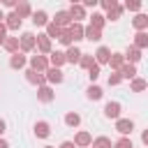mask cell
<instances>
[{
	"label": "cell",
	"mask_w": 148,
	"mask_h": 148,
	"mask_svg": "<svg viewBox=\"0 0 148 148\" xmlns=\"http://www.w3.org/2000/svg\"><path fill=\"white\" fill-rule=\"evenodd\" d=\"M37 99H39L42 104H51V102L56 99L53 88H51V86H39V88H37Z\"/></svg>",
	"instance_id": "obj_7"
},
{
	"label": "cell",
	"mask_w": 148,
	"mask_h": 148,
	"mask_svg": "<svg viewBox=\"0 0 148 148\" xmlns=\"http://www.w3.org/2000/svg\"><path fill=\"white\" fill-rule=\"evenodd\" d=\"M86 97H88L90 102H97V99H102V97H104V90H102L99 86H95V83H90V88L86 90Z\"/></svg>",
	"instance_id": "obj_24"
},
{
	"label": "cell",
	"mask_w": 148,
	"mask_h": 148,
	"mask_svg": "<svg viewBox=\"0 0 148 148\" xmlns=\"http://www.w3.org/2000/svg\"><path fill=\"white\" fill-rule=\"evenodd\" d=\"M92 62H95V60H92V56H88V53H83V56H81V60H79V65H81L83 69H88Z\"/></svg>",
	"instance_id": "obj_40"
},
{
	"label": "cell",
	"mask_w": 148,
	"mask_h": 148,
	"mask_svg": "<svg viewBox=\"0 0 148 148\" xmlns=\"http://www.w3.org/2000/svg\"><path fill=\"white\" fill-rule=\"evenodd\" d=\"M28 65H30L28 69H32V72H39V74H44V72L49 69V58H46V56H39V53H37V56H30V58H28Z\"/></svg>",
	"instance_id": "obj_1"
},
{
	"label": "cell",
	"mask_w": 148,
	"mask_h": 148,
	"mask_svg": "<svg viewBox=\"0 0 148 148\" xmlns=\"http://www.w3.org/2000/svg\"><path fill=\"white\" fill-rule=\"evenodd\" d=\"M118 74H120V79H134L136 76V65H130V62H125L120 69H118Z\"/></svg>",
	"instance_id": "obj_23"
},
{
	"label": "cell",
	"mask_w": 148,
	"mask_h": 148,
	"mask_svg": "<svg viewBox=\"0 0 148 148\" xmlns=\"http://www.w3.org/2000/svg\"><path fill=\"white\" fill-rule=\"evenodd\" d=\"M5 37H7V28H5V23H0V46H2Z\"/></svg>",
	"instance_id": "obj_42"
},
{
	"label": "cell",
	"mask_w": 148,
	"mask_h": 148,
	"mask_svg": "<svg viewBox=\"0 0 148 148\" xmlns=\"http://www.w3.org/2000/svg\"><path fill=\"white\" fill-rule=\"evenodd\" d=\"M90 148H113V143H111L109 136H97V139H92Z\"/></svg>",
	"instance_id": "obj_33"
},
{
	"label": "cell",
	"mask_w": 148,
	"mask_h": 148,
	"mask_svg": "<svg viewBox=\"0 0 148 148\" xmlns=\"http://www.w3.org/2000/svg\"><path fill=\"white\" fill-rule=\"evenodd\" d=\"M67 14H69V18H72V23H81L83 18H86V9L81 7V5H72L69 9H67Z\"/></svg>",
	"instance_id": "obj_12"
},
{
	"label": "cell",
	"mask_w": 148,
	"mask_h": 148,
	"mask_svg": "<svg viewBox=\"0 0 148 148\" xmlns=\"http://www.w3.org/2000/svg\"><path fill=\"white\" fill-rule=\"evenodd\" d=\"M67 30H69V35H72V42H74V44L83 39V25H81V23H72Z\"/></svg>",
	"instance_id": "obj_25"
},
{
	"label": "cell",
	"mask_w": 148,
	"mask_h": 148,
	"mask_svg": "<svg viewBox=\"0 0 148 148\" xmlns=\"http://www.w3.org/2000/svg\"><path fill=\"white\" fill-rule=\"evenodd\" d=\"M44 79H46V83L58 86V83L65 81V74H62V69H53V67H49V69L44 72Z\"/></svg>",
	"instance_id": "obj_6"
},
{
	"label": "cell",
	"mask_w": 148,
	"mask_h": 148,
	"mask_svg": "<svg viewBox=\"0 0 148 148\" xmlns=\"http://www.w3.org/2000/svg\"><path fill=\"white\" fill-rule=\"evenodd\" d=\"M58 42H60L62 46H67V49H69V46H74V42H72V35H69V30H67V28H65V30L60 32V37H58Z\"/></svg>",
	"instance_id": "obj_35"
},
{
	"label": "cell",
	"mask_w": 148,
	"mask_h": 148,
	"mask_svg": "<svg viewBox=\"0 0 148 148\" xmlns=\"http://www.w3.org/2000/svg\"><path fill=\"white\" fill-rule=\"evenodd\" d=\"M21 25H23V21H21L14 12L5 14V28H7V30H14V32H16V30H21Z\"/></svg>",
	"instance_id": "obj_13"
},
{
	"label": "cell",
	"mask_w": 148,
	"mask_h": 148,
	"mask_svg": "<svg viewBox=\"0 0 148 148\" xmlns=\"http://www.w3.org/2000/svg\"><path fill=\"white\" fill-rule=\"evenodd\" d=\"M120 81H123V79H120V74H118V72H113V74L109 76V86H118Z\"/></svg>",
	"instance_id": "obj_41"
},
{
	"label": "cell",
	"mask_w": 148,
	"mask_h": 148,
	"mask_svg": "<svg viewBox=\"0 0 148 148\" xmlns=\"http://www.w3.org/2000/svg\"><path fill=\"white\" fill-rule=\"evenodd\" d=\"M2 49L7 51V53H18V37H5V42H2Z\"/></svg>",
	"instance_id": "obj_22"
},
{
	"label": "cell",
	"mask_w": 148,
	"mask_h": 148,
	"mask_svg": "<svg viewBox=\"0 0 148 148\" xmlns=\"http://www.w3.org/2000/svg\"><path fill=\"white\" fill-rule=\"evenodd\" d=\"M60 32H62V30H60L56 23H51V21H49V25H46V32H44V35L53 42V39H58V37H60Z\"/></svg>",
	"instance_id": "obj_34"
},
{
	"label": "cell",
	"mask_w": 148,
	"mask_h": 148,
	"mask_svg": "<svg viewBox=\"0 0 148 148\" xmlns=\"http://www.w3.org/2000/svg\"><path fill=\"white\" fill-rule=\"evenodd\" d=\"M132 130H134V120H130V118H118L116 120V132L120 136H130Z\"/></svg>",
	"instance_id": "obj_4"
},
{
	"label": "cell",
	"mask_w": 148,
	"mask_h": 148,
	"mask_svg": "<svg viewBox=\"0 0 148 148\" xmlns=\"http://www.w3.org/2000/svg\"><path fill=\"white\" fill-rule=\"evenodd\" d=\"M120 16H123V5L118 2L116 7H111V9H109V12L104 14V21H118Z\"/></svg>",
	"instance_id": "obj_27"
},
{
	"label": "cell",
	"mask_w": 148,
	"mask_h": 148,
	"mask_svg": "<svg viewBox=\"0 0 148 148\" xmlns=\"http://www.w3.org/2000/svg\"><path fill=\"white\" fill-rule=\"evenodd\" d=\"M130 88H132V92H143V90L148 88V81L141 79V76H134L132 83H130Z\"/></svg>",
	"instance_id": "obj_31"
},
{
	"label": "cell",
	"mask_w": 148,
	"mask_h": 148,
	"mask_svg": "<svg viewBox=\"0 0 148 148\" xmlns=\"http://www.w3.org/2000/svg\"><path fill=\"white\" fill-rule=\"evenodd\" d=\"M123 58H125V62L136 65V62L141 60V51H139V49H134V46H127V49H125V53H123Z\"/></svg>",
	"instance_id": "obj_19"
},
{
	"label": "cell",
	"mask_w": 148,
	"mask_h": 148,
	"mask_svg": "<svg viewBox=\"0 0 148 148\" xmlns=\"http://www.w3.org/2000/svg\"><path fill=\"white\" fill-rule=\"evenodd\" d=\"M83 39H88V42H99V39H102V30H95V28L86 25V28H83Z\"/></svg>",
	"instance_id": "obj_26"
},
{
	"label": "cell",
	"mask_w": 148,
	"mask_h": 148,
	"mask_svg": "<svg viewBox=\"0 0 148 148\" xmlns=\"http://www.w3.org/2000/svg\"><path fill=\"white\" fill-rule=\"evenodd\" d=\"M109 58H111V49L109 46H99L97 51H95V56H92V60L102 67V65H109Z\"/></svg>",
	"instance_id": "obj_10"
},
{
	"label": "cell",
	"mask_w": 148,
	"mask_h": 148,
	"mask_svg": "<svg viewBox=\"0 0 148 148\" xmlns=\"http://www.w3.org/2000/svg\"><path fill=\"white\" fill-rule=\"evenodd\" d=\"M123 65H125V58H123V53H111V58H109V67H111L113 72H118Z\"/></svg>",
	"instance_id": "obj_30"
},
{
	"label": "cell",
	"mask_w": 148,
	"mask_h": 148,
	"mask_svg": "<svg viewBox=\"0 0 148 148\" xmlns=\"http://www.w3.org/2000/svg\"><path fill=\"white\" fill-rule=\"evenodd\" d=\"M35 44H37V37H35L32 32H23V35L18 37V51H21V53L35 51Z\"/></svg>",
	"instance_id": "obj_2"
},
{
	"label": "cell",
	"mask_w": 148,
	"mask_h": 148,
	"mask_svg": "<svg viewBox=\"0 0 148 148\" xmlns=\"http://www.w3.org/2000/svg\"><path fill=\"white\" fill-rule=\"evenodd\" d=\"M2 5H5L7 9H12V12H14V7H16V0H5Z\"/></svg>",
	"instance_id": "obj_43"
},
{
	"label": "cell",
	"mask_w": 148,
	"mask_h": 148,
	"mask_svg": "<svg viewBox=\"0 0 148 148\" xmlns=\"http://www.w3.org/2000/svg\"><path fill=\"white\" fill-rule=\"evenodd\" d=\"M5 130H7V123L0 118V139H2V134H5Z\"/></svg>",
	"instance_id": "obj_46"
},
{
	"label": "cell",
	"mask_w": 148,
	"mask_h": 148,
	"mask_svg": "<svg viewBox=\"0 0 148 148\" xmlns=\"http://www.w3.org/2000/svg\"><path fill=\"white\" fill-rule=\"evenodd\" d=\"M97 5H99L104 12H109L111 7H116V5H118V0H97Z\"/></svg>",
	"instance_id": "obj_39"
},
{
	"label": "cell",
	"mask_w": 148,
	"mask_h": 148,
	"mask_svg": "<svg viewBox=\"0 0 148 148\" xmlns=\"http://www.w3.org/2000/svg\"><path fill=\"white\" fill-rule=\"evenodd\" d=\"M0 148H9V143H7L5 139H0Z\"/></svg>",
	"instance_id": "obj_47"
},
{
	"label": "cell",
	"mask_w": 148,
	"mask_h": 148,
	"mask_svg": "<svg viewBox=\"0 0 148 148\" xmlns=\"http://www.w3.org/2000/svg\"><path fill=\"white\" fill-rule=\"evenodd\" d=\"M0 23H5V12L0 9Z\"/></svg>",
	"instance_id": "obj_48"
},
{
	"label": "cell",
	"mask_w": 148,
	"mask_h": 148,
	"mask_svg": "<svg viewBox=\"0 0 148 148\" xmlns=\"http://www.w3.org/2000/svg\"><path fill=\"white\" fill-rule=\"evenodd\" d=\"M14 14L23 21V18H28V16H32V7L28 5V2H16V7H14Z\"/></svg>",
	"instance_id": "obj_20"
},
{
	"label": "cell",
	"mask_w": 148,
	"mask_h": 148,
	"mask_svg": "<svg viewBox=\"0 0 148 148\" xmlns=\"http://www.w3.org/2000/svg\"><path fill=\"white\" fill-rule=\"evenodd\" d=\"M88 76H90V81H97V79H99V65H97V62H92V65L88 67Z\"/></svg>",
	"instance_id": "obj_38"
},
{
	"label": "cell",
	"mask_w": 148,
	"mask_h": 148,
	"mask_svg": "<svg viewBox=\"0 0 148 148\" xmlns=\"http://www.w3.org/2000/svg\"><path fill=\"white\" fill-rule=\"evenodd\" d=\"M65 125H67V127H79V125H81V116H79L76 111L65 113Z\"/></svg>",
	"instance_id": "obj_32"
},
{
	"label": "cell",
	"mask_w": 148,
	"mask_h": 148,
	"mask_svg": "<svg viewBox=\"0 0 148 148\" xmlns=\"http://www.w3.org/2000/svg\"><path fill=\"white\" fill-rule=\"evenodd\" d=\"M134 49H139V51H143L146 46H148V32H136L134 35V44H132Z\"/></svg>",
	"instance_id": "obj_29"
},
{
	"label": "cell",
	"mask_w": 148,
	"mask_h": 148,
	"mask_svg": "<svg viewBox=\"0 0 148 148\" xmlns=\"http://www.w3.org/2000/svg\"><path fill=\"white\" fill-rule=\"evenodd\" d=\"M113 148H134V143H132L130 136H120V139L113 143Z\"/></svg>",
	"instance_id": "obj_36"
},
{
	"label": "cell",
	"mask_w": 148,
	"mask_h": 148,
	"mask_svg": "<svg viewBox=\"0 0 148 148\" xmlns=\"http://www.w3.org/2000/svg\"><path fill=\"white\" fill-rule=\"evenodd\" d=\"M32 130H35V136L37 139H49V134H51V125L46 120H37Z\"/></svg>",
	"instance_id": "obj_16"
},
{
	"label": "cell",
	"mask_w": 148,
	"mask_h": 148,
	"mask_svg": "<svg viewBox=\"0 0 148 148\" xmlns=\"http://www.w3.org/2000/svg\"><path fill=\"white\" fill-rule=\"evenodd\" d=\"M72 143H74L76 148H90V143H92V134L86 132V130H81V132H76V136H74Z\"/></svg>",
	"instance_id": "obj_9"
},
{
	"label": "cell",
	"mask_w": 148,
	"mask_h": 148,
	"mask_svg": "<svg viewBox=\"0 0 148 148\" xmlns=\"http://www.w3.org/2000/svg\"><path fill=\"white\" fill-rule=\"evenodd\" d=\"M30 18H32V23H35L37 28H46V25H49V21H51V18H49V14H46L44 9L32 12V16H30Z\"/></svg>",
	"instance_id": "obj_17"
},
{
	"label": "cell",
	"mask_w": 148,
	"mask_h": 148,
	"mask_svg": "<svg viewBox=\"0 0 148 148\" xmlns=\"http://www.w3.org/2000/svg\"><path fill=\"white\" fill-rule=\"evenodd\" d=\"M51 23H56L60 30H65V28H69V25H72V18H69L67 9H60V12H56V16L51 18Z\"/></svg>",
	"instance_id": "obj_5"
},
{
	"label": "cell",
	"mask_w": 148,
	"mask_h": 148,
	"mask_svg": "<svg viewBox=\"0 0 148 148\" xmlns=\"http://www.w3.org/2000/svg\"><path fill=\"white\" fill-rule=\"evenodd\" d=\"M58 148H76V146H74V143H72V141H62V143H60V146H58Z\"/></svg>",
	"instance_id": "obj_45"
},
{
	"label": "cell",
	"mask_w": 148,
	"mask_h": 148,
	"mask_svg": "<svg viewBox=\"0 0 148 148\" xmlns=\"http://www.w3.org/2000/svg\"><path fill=\"white\" fill-rule=\"evenodd\" d=\"M25 65H28V56H25V53L18 51V53L9 56V67H12V69H23Z\"/></svg>",
	"instance_id": "obj_15"
},
{
	"label": "cell",
	"mask_w": 148,
	"mask_h": 148,
	"mask_svg": "<svg viewBox=\"0 0 148 148\" xmlns=\"http://www.w3.org/2000/svg\"><path fill=\"white\" fill-rule=\"evenodd\" d=\"M104 23H106V21H104V14L92 12V16H90V23H88V25H90V28H95V30H102V28H104Z\"/></svg>",
	"instance_id": "obj_28"
},
{
	"label": "cell",
	"mask_w": 148,
	"mask_h": 148,
	"mask_svg": "<svg viewBox=\"0 0 148 148\" xmlns=\"http://www.w3.org/2000/svg\"><path fill=\"white\" fill-rule=\"evenodd\" d=\"M120 111H123L120 102H106V104H104V116H106L109 120H118V118H120Z\"/></svg>",
	"instance_id": "obj_8"
},
{
	"label": "cell",
	"mask_w": 148,
	"mask_h": 148,
	"mask_svg": "<svg viewBox=\"0 0 148 148\" xmlns=\"http://www.w3.org/2000/svg\"><path fill=\"white\" fill-rule=\"evenodd\" d=\"M25 81L28 83H32V86H46V79H44V74H39V72H32V69H25Z\"/></svg>",
	"instance_id": "obj_18"
},
{
	"label": "cell",
	"mask_w": 148,
	"mask_h": 148,
	"mask_svg": "<svg viewBox=\"0 0 148 148\" xmlns=\"http://www.w3.org/2000/svg\"><path fill=\"white\" fill-rule=\"evenodd\" d=\"M132 25H134V30H136V32H146V28H148V16L139 12V14L132 18Z\"/></svg>",
	"instance_id": "obj_21"
},
{
	"label": "cell",
	"mask_w": 148,
	"mask_h": 148,
	"mask_svg": "<svg viewBox=\"0 0 148 148\" xmlns=\"http://www.w3.org/2000/svg\"><path fill=\"white\" fill-rule=\"evenodd\" d=\"M46 58H49V67H53V69H60L65 65V51H51Z\"/></svg>",
	"instance_id": "obj_11"
},
{
	"label": "cell",
	"mask_w": 148,
	"mask_h": 148,
	"mask_svg": "<svg viewBox=\"0 0 148 148\" xmlns=\"http://www.w3.org/2000/svg\"><path fill=\"white\" fill-rule=\"evenodd\" d=\"M81 7H83V9H86V7H92V9H95V7H97V0H86Z\"/></svg>",
	"instance_id": "obj_44"
},
{
	"label": "cell",
	"mask_w": 148,
	"mask_h": 148,
	"mask_svg": "<svg viewBox=\"0 0 148 148\" xmlns=\"http://www.w3.org/2000/svg\"><path fill=\"white\" fill-rule=\"evenodd\" d=\"M35 37H37V44H35L37 53H39V56H49V53L53 51V42H51L44 32H42V35H35Z\"/></svg>",
	"instance_id": "obj_3"
},
{
	"label": "cell",
	"mask_w": 148,
	"mask_h": 148,
	"mask_svg": "<svg viewBox=\"0 0 148 148\" xmlns=\"http://www.w3.org/2000/svg\"><path fill=\"white\" fill-rule=\"evenodd\" d=\"M81 56H83V51H81L79 46H69V49L65 51V62H69V65H79Z\"/></svg>",
	"instance_id": "obj_14"
},
{
	"label": "cell",
	"mask_w": 148,
	"mask_h": 148,
	"mask_svg": "<svg viewBox=\"0 0 148 148\" xmlns=\"http://www.w3.org/2000/svg\"><path fill=\"white\" fill-rule=\"evenodd\" d=\"M123 9H127V12H139V9H141V2H139V0H127V2L123 5Z\"/></svg>",
	"instance_id": "obj_37"
},
{
	"label": "cell",
	"mask_w": 148,
	"mask_h": 148,
	"mask_svg": "<svg viewBox=\"0 0 148 148\" xmlns=\"http://www.w3.org/2000/svg\"><path fill=\"white\" fill-rule=\"evenodd\" d=\"M44 148H56V146H44Z\"/></svg>",
	"instance_id": "obj_49"
}]
</instances>
